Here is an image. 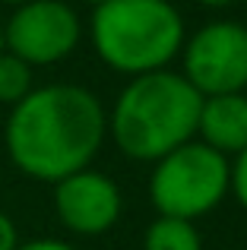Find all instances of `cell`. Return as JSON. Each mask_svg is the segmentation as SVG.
Here are the masks:
<instances>
[{"label": "cell", "instance_id": "6da1fadb", "mask_svg": "<svg viewBox=\"0 0 247 250\" xmlns=\"http://www.w3.org/2000/svg\"><path fill=\"white\" fill-rule=\"evenodd\" d=\"M108 133L99 95L82 85L54 83L32 89L10 108L3 146L10 162L32 181L57 184L89 168Z\"/></svg>", "mask_w": 247, "mask_h": 250}, {"label": "cell", "instance_id": "7a4b0ae2", "mask_svg": "<svg viewBox=\"0 0 247 250\" xmlns=\"http://www.w3.org/2000/svg\"><path fill=\"white\" fill-rule=\"evenodd\" d=\"M203 95L184 76L155 70L121 89L108 117L118 149L133 162H159L193 140Z\"/></svg>", "mask_w": 247, "mask_h": 250}, {"label": "cell", "instance_id": "3957f363", "mask_svg": "<svg viewBox=\"0 0 247 250\" xmlns=\"http://www.w3.org/2000/svg\"><path fill=\"white\" fill-rule=\"evenodd\" d=\"M92 48L118 73L165 70L184 48V19L168 0H108L92 13Z\"/></svg>", "mask_w": 247, "mask_h": 250}, {"label": "cell", "instance_id": "277c9868", "mask_svg": "<svg viewBox=\"0 0 247 250\" xmlns=\"http://www.w3.org/2000/svg\"><path fill=\"white\" fill-rule=\"evenodd\" d=\"M231 190V162L206 143H184L155 162L149 177V200L159 215L200 219L212 212Z\"/></svg>", "mask_w": 247, "mask_h": 250}, {"label": "cell", "instance_id": "5b68a950", "mask_svg": "<svg viewBox=\"0 0 247 250\" xmlns=\"http://www.w3.org/2000/svg\"><path fill=\"white\" fill-rule=\"evenodd\" d=\"M82 35L80 16L63 0H25L13 6L3 22V51L16 54L29 67H51L67 61Z\"/></svg>", "mask_w": 247, "mask_h": 250}, {"label": "cell", "instance_id": "8992f818", "mask_svg": "<svg viewBox=\"0 0 247 250\" xmlns=\"http://www.w3.org/2000/svg\"><path fill=\"white\" fill-rule=\"evenodd\" d=\"M184 80L203 98L247 89V25L206 22L184 44Z\"/></svg>", "mask_w": 247, "mask_h": 250}, {"label": "cell", "instance_id": "52a82bcc", "mask_svg": "<svg viewBox=\"0 0 247 250\" xmlns=\"http://www.w3.org/2000/svg\"><path fill=\"white\" fill-rule=\"evenodd\" d=\"M54 212L67 231L99 238L121 219V190L108 174L82 168L54 184Z\"/></svg>", "mask_w": 247, "mask_h": 250}, {"label": "cell", "instance_id": "ba28073f", "mask_svg": "<svg viewBox=\"0 0 247 250\" xmlns=\"http://www.w3.org/2000/svg\"><path fill=\"white\" fill-rule=\"evenodd\" d=\"M200 143L209 149L228 155H238L247 149V95L231 92V95H209L200 104L197 117Z\"/></svg>", "mask_w": 247, "mask_h": 250}, {"label": "cell", "instance_id": "9c48e42d", "mask_svg": "<svg viewBox=\"0 0 247 250\" xmlns=\"http://www.w3.org/2000/svg\"><path fill=\"white\" fill-rule=\"evenodd\" d=\"M143 250H203V238L187 219H171V215H159L152 225L146 228Z\"/></svg>", "mask_w": 247, "mask_h": 250}, {"label": "cell", "instance_id": "30bf717a", "mask_svg": "<svg viewBox=\"0 0 247 250\" xmlns=\"http://www.w3.org/2000/svg\"><path fill=\"white\" fill-rule=\"evenodd\" d=\"M35 89L32 85V67L25 61H19L16 54L3 51L0 54V104H19L29 92Z\"/></svg>", "mask_w": 247, "mask_h": 250}, {"label": "cell", "instance_id": "8fae6325", "mask_svg": "<svg viewBox=\"0 0 247 250\" xmlns=\"http://www.w3.org/2000/svg\"><path fill=\"white\" fill-rule=\"evenodd\" d=\"M231 190H235L238 203L247 209V149L238 152L235 162H231Z\"/></svg>", "mask_w": 247, "mask_h": 250}, {"label": "cell", "instance_id": "7c38bea8", "mask_svg": "<svg viewBox=\"0 0 247 250\" xmlns=\"http://www.w3.org/2000/svg\"><path fill=\"white\" fill-rule=\"evenodd\" d=\"M19 247V231H16V222L0 209V250H16Z\"/></svg>", "mask_w": 247, "mask_h": 250}, {"label": "cell", "instance_id": "4fadbf2b", "mask_svg": "<svg viewBox=\"0 0 247 250\" xmlns=\"http://www.w3.org/2000/svg\"><path fill=\"white\" fill-rule=\"evenodd\" d=\"M16 250H76V247L67 244V241H57V238H38V241H25V244H19Z\"/></svg>", "mask_w": 247, "mask_h": 250}, {"label": "cell", "instance_id": "5bb4252c", "mask_svg": "<svg viewBox=\"0 0 247 250\" xmlns=\"http://www.w3.org/2000/svg\"><path fill=\"white\" fill-rule=\"evenodd\" d=\"M200 3H206V6H228V3H235V0H200Z\"/></svg>", "mask_w": 247, "mask_h": 250}, {"label": "cell", "instance_id": "9a60e30c", "mask_svg": "<svg viewBox=\"0 0 247 250\" xmlns=\"http://www.w3.org/2000/svg\"><path fill=\"white\" fill-rule=\"evenodd\" d=\"M0 3H6V6H19V3H25V0H0Z\"/></svg>", "mask_w": 247, "mask_h": 250}, {"label": "cell", "instance_id": "2e32d148", "mask_svg": "<svg viewBox=\"0 0 247 250\" xmlns=\"http://www.w3.org/2000/svg\"><path fill=\"white\" fill-rule=\"evenodd\" d=\"M0 54H3V22H0Z\"/></svg>", "mask_w": 247, "mask_h": 250}, {"label": "cell", "instance_id": "e0dca14e", "mask_svg": "<svg viewBox=\"0 0 247 250\" xmlns=\"http://www.w3.org/2000/svg\"><path fill=\"white\" fill-rule=\"evenodd\" d=\"M86 3H92V6H102V3H108V0H86Z\"/></svg>", "mask_w": 247, "mask_h": 250}]
</instances>
